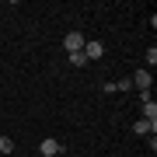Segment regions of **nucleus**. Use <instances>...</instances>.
Segmentation results:
<instances>
[{"label":"nucleus","instance_id":"1","mask_svg":"<svg viewBox=\"0 0 157 157\" xmlns=\"http://www.w3.org/2000/svg\"><path fill=\"white\" fill-rule=\"evenodd\" d=\"M84 35L80 32H67V39H63V45H67V52H84Z\"/></svg>","mask_w":157,"mask_h":157},{"label":"nucleus","instance_id":"2","mask_svg":"<svg viewBox=\"0 0 157 157\" xmlns=\"http://www.w3.org/2000/svg\"><path fill=\"white\" fill-rule=\"evenodd\" d=\"M84 56H87V63H91V59H101V56H105V45L94 42V39H87V42H84Z\"/></svg>","mask_w":157,"mask_h":157},{"label":"nucleus","instance_id":"3","mask_svg":"<svg viewBox=\"0 0 157 157\" xmlns=\"http://www.w3.org/2000/svg\"><path fill=\"white\" fill-rule=\"evenodd\" d=\"M129 84H133L136 91H150V70H136Z\"/></svg>","mask_w":157,"mask_h":157},{"label":"nucleus","instance_id":"4","mask_svg":"<svg viewBox=\"0 0 157 157\" xmlns=\"http://www.w3.org/2000/svg\"><path fill=\"white\" fill-rule=\"evenodd\" d=\"M133 133H136V136H154V133H157V122L140 119V122H133Z\"/></svg>","mask_w":157,"mask_h":157},{"label":"nucleus","instance_id":"5","mask_svg":"<svg viewBox=\"0 0 157 157\" xmlns=\"http://www.w3.org/2000/svg\"><path fill=\"white\" fill-rule=\"evenodd\" d=\"M39 154H42V157H56V154H59V140H52V136L42 140V143H39Z\"/></svg>","mask_w":157,"mask_h":157},{"label":"nucleus","instance_id":"6","mask_svg":"<svg viewBox=\"0 0 157 157\" xmlns=\"http://www.w3.org/2000/svg\"><path fill=\"white\" fill-rule=\"evenodd\" d=\"M143 119L157 122V105H154V98H147V101H143Z\"/></svg>","mask_w":157,"mask_h":157},{"label":"nucleus","instance_id":"7","mask_svg":"<svg viewBox=\"0 0 157 157\" xmlns=\"http://www.w3.org/2000/svg\"><path fill=\"white\" fill-rule=\"evenodd\" d=\"M14 150V140L11 136H0V154H11Z\"/></svg>","mask_w":157,"mask_h":157},{"label":"nucleus","instance_id":"8","mask_svg":"<svg viewBox=\"0 0 157 157\" xmlns=\"http://www.w3.org/2000/svg\"><path fill=\"white\" fill-rule=\"evenodd\" d=\"M84 63H87L84 52H70V67H84Z\"/></svg>","mask_w":157,"mask_h":157}]
</instances>
